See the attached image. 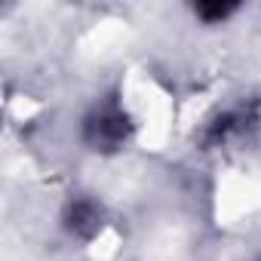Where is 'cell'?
I'll return each instance as SVG.
<instances>
[{
  "label": "cell",
  "instance_id": "6da1fadb",
  "mask_svg": "<svg viewBox=\"0 0 261 261\" xmlns=\"http://www.w3.org/2000/svg\"><path fill=\"white\" fill-rule=\"evenodd\" d=\"M123 129H126V123L114 114V117H108V114H101L98 117V123H95V142H101V145H114V142H120L123 139Z\"/></svg>",
  "mask_w": 261,
  "mask_h": 261
}]
</instances>
